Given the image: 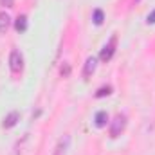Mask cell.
Wrapping results in <instances>:
<instances>
[{"mask_svg":"<svg viewBox=\"0 0 155 155\" xmlns=\"http://www.w3.org/2000/svg\"><path fill=\"white\" fill-rule=\"evenodd\" d=\"M103 20H105L103 11H101V9H96V11L92 13V22H94L96 25H101V24H103Z\"/></svg>","mask_w":155,"mask_h":155,"instance_id":"30bf717a","label":"cell"},{"mask_svg":"<svg viewBox=\"0 0 155 155\" xmlns=\"http://www.w3.org/2000/svg\"><path fill=\"white\" fill-rule=\"evenodd\" d=\"M116 43H117V38L116 36H112L110 41L101 49V52H99V58L103 60V61H108V60H112V56H114V52H116Z\"/></svg>","mask_w":155,"mask_h":155,"instance_id":"3957f363","label":"cell"},{"mask_svg":"<svg viewBox=\"0 0 155 155\" xmlns=\"http://www.w3.org/2000/svg\"><path fill=\"white\" fill-rule=\"evenodd\" d=\"M61 74H63V76L67 78L69 74H71V67H69V65H65V67H61Z\"/></svg>","mask_w":155,"mask_h":155,"instance_id":"4fadbf2b","label":"cell"},{"mask_svg":"<svg viewBox=\"0 0 155 155\" xmlns=\"http://www.w3.org/2000/svg\"><path fill=\"white\" fill-rule=\"evenodd\" d=\"M112 94V87L110 85H107V87H101V88H97V92H96V97H105V96H110Z\"/></svg>","mask_w":155,"mask_h":155,"instance_id":"8fae6325","label":"cell"},{"mask_svg":"<svg viewBox=\"0 0 155 155\" xmlns=\"http://www.w3.org/2000/svg\"><path fill=\"white\" fill-rule=\"evenodd\" d=\"M18 119H20V114L18 112H11L9 116L4 119V128H13L18 123Z\"/></svg>","mask_w":155,"mask_h":155,"instance_id":"ba28073f","label":"cell"},{"mask_svg":"<svg viewBox=\"0 0 155 155\" xmlns=\"http://www.w3.org/2000/svg\"><path fill=\"white\" fill-rule=\"evenodd\" d=\"M9 25H11V16H9L5 11H2V13H0V33H2V35L7 33Z\"/></svg>","mask_w":155,"mask_h":155,"instance_id":"8992f818","label":"cell"},{"mask_svg":"<svg viewBox=\"0 0 155 155\" xmlns=\"http://www.w3.org/2000/svg\"><path fill=\"white\" fill-rule=\"evenodd\" d=\"M124 126H126V117L121 116V114H117V116L114 117V121L110 123V137H112V139L119 137V135L123 134Z\"/></svg>","mask_w":155,"mask_h":155,"instance_id":"6da1fadb","label":"cell"},{"mask_svg":"<svg viewBox=\"0 0 155 155\" xmlns=\"http://www.w3.org/2000/svg\"><path fill=\"white\" fill-rule=\"evenodd\" d=\"M15 29H16L18 33H24V31L27 29V16H25V15H20V16L16 18V22H15Z\"/></svg>","mask_w":155,"mask_h":155,"instance_id":"9c48e42d","label":"cell"},{"mask_svg":"<svg viewBox=\"0 0 155 155\" xmlns=\"http://www.w3.org/2000/svg\"><path fill=\"white\" fill-rule=\"evenodd\" d=\"M69 143H71V139H69L67 135H65V137H61V139L58 141V144H56V148H54V153H52V155H67Z\"/></svg>","mask_w":155,"mask_h":155,"instance_id":"277c9868","label":"cell"},{"mask_svg":"<svg viewBox=\"0 0 155 155\" xmlns=\"http://www.w3.org/2000/svg\"><path fill=\"white\" fill-rule=\"evenodd\" d=\"M107 121H108V114H107L105 110L97 112V114H96V117H94V124H96L97 128H103V126H107Z\"/></svg>","mask_w":155,"mask_h":155,"instance_id":"52a82bcc","label":"cell"},{"mask_svg":"<svg viewBox=\"0 0 155 155\" xmlns=\"http://www.w3.org/2000/svg\"><path fill=\"white\" fill-rule=\"evenodd\" d=\"M0 4H2L4 7H13V4H15V0H0Z\"/></svg>","mask_w":155,"mask_h":155,"instance_id":"7c38bea8","label":"cell"},{"mask_svg":"<svg viewBox=\"0 0 155 155\" xmlns=\"http://www.w3.org/2000/svg\"><path fill=\"white\" fill-rule=\"evenodd\" d=\"M96 65H97V60L94 58V56H90V58H87V61H85V69H83V76L88 78L94 71H96Z\"/></svg>","mask_w":155,"mask_h":155,"instance_id":"5b68a950","label":"cell"},{"mask_svg":"<svg viewBox=\"0 0 155 155\" xmlns=\"http://www.w3.org/2000/svg\"><path fill=\"white\" fill-rule=\"evenodd\" d=\"M148 24H155V11H152L150 15H148V20H146Z\"/></svg>","mask_w":155,"mask_h":155,"instance_id":"5bb4252c","label":"cell"},{"mask_svg":"<svg viewBox=\"0 0 155 155\" xmlns=\"http://www.w3.org/2000/svg\"><path fill=\"white\" fill-rule=\"evenodd\" d=\"M9 69L16 74V72H22L24 69V56L20 54V51H13L9 54Z\"/></svg>","mask_w":155,"mask_h":155,"instance_id":"7a4b0ae2","label":"cell"}]
</instances>
